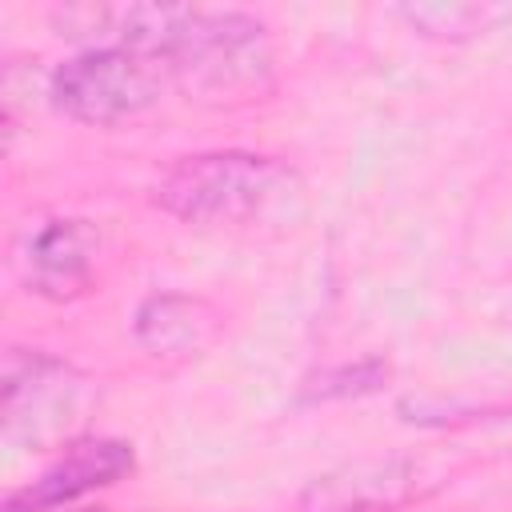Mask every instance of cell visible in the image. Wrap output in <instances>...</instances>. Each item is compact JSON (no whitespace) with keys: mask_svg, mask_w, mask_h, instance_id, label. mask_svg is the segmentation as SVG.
I'll use <instances>...</instances> for the list:
<instances>
[{"mask_svg":"<svg viewBox=\"0 0 512 512\" xmlns=\"http://www.w3.org/2000/svg\"><path fill=\"white\" fill-rule=\"evenodd\" d=\"M152 200L192 228H292L304 212V180L276 156L200 152L176 160L156 180Z\"/></svg>","mask_w":512,"mask_h":512,"instance_id":"obj_1","label":"cell"},{"mask_svg":"<svg viewBox=\"0 0 512 512\" xmlns=\"http://www.w3.org/2000/svg\"><path fill=\"white\" fill-rule=\"evenodd\" d=\"M160 60L184 92L208 104H240L272 88L268 32L248 12L180 8Z\"/></svg>","mask_w":512,"mask_h":512,"instance_id":"obj_2","label":"cell"},{"mask_svg":"<svg viewBox=\"0 0 512 512\" xmlns=\"http://www.w3.org/2000/svg\"><path fill=\"white\" fill-rule=\"evenodd\" d=\"M168 68L156 56L132 48H84L56 64L48 76V100L76 124L112 128L136 120L160 100Z\"/></svg>","mask_w":512,"mask_h":512,"instance_id":"obj_3","label":"cell"},{"mask_svg":"<svg viewBox=\"0 0 512 512\" xmlns=\"http://www.w3.org/2000/svg\"><path fill=\"white\" fill-rule=\"evenodd\" d=\"M88 408V376H80L68 360H56L36 348H12L4 356V432L16 436L28 424L36 448L72 444L76 424Z\"/></svg>","mask_w":512,"mask_h":512,"instance_id":"obj_4","label":"cell"},{"mask_svg":"<svg viewBox=\"0 0 512 512\" xmlns=\"http://www.w3.org/2000/svg\"><path fill=\"white\" fill-rule=\"evenodd\" d=\"M136 468V452L128 440H72L64 444L60 460L48 464L32 484L16 488L4 496V512H56L68 508L72 500L108 488L116 480H124Z\"/></svg>","mask_w":512,"mask_h":512,"instance_id":"obj_5","label":"cell"},{"mask_svg":"<svg viewBox=\"0 0 512 512\" xmlns=\"http://www.w3.org/2000/svg\"><path fill=\"white\" fill-rule=\"evenodd\" d=\"M420 488V468L408 456H356L304 484L300 512H392Z\"/></svg>","mask_w":512,"mask_h":512,"instance_id":"obj_6","label":"cell"},{"mask_svg":"<svg viewBox=\"0 0 512 512\" xmlns=\"http://www.w3.org/2000/svg\"><path fill=\"white\" fill-rule=\"evenodd\" d=\"M100 236L88 220L56 216L44 220L24 248V272L36 296L44 300H76L92 288Z\"/></svg>","mask_w":512,"mask_h":512,"instance_id":"obj_7","label":"cell"},{"mask_svg":"<svg viewBox=\"0 0 512 512\" xmlns=\"http://www.w3.org/2000/svg\"><path fill=\"white\" fill-rule=\"evenodd\" d=\"M136 344L156 360H196L220 336V312L192 292H152L132 316Z\"/></svg>","mask_w":512,"mask_h":512,"instance_id":"obj_8","label":"cell"},{"mask_svg":"<svg viewBox=\"0 0 512 512\" xmlns=\"http://www.w3.org/2000/svg\"><path fill=\"white\" fill-rule=\"evenodd\" d=\"M396 12L412 32L428 40H452V44L484 36L496 24L512 20V8L492 0H420V4H400Z\"/></svg>","mask_w":512,"mask_h":512,"instance_id":"obj_9","label":"cell"},{"mask_svg":"<svg viewBox=\"0 0 512 512\" xmlns=\"http://www.w3.org/2000/svg\"><path fill=\"white\" fill-rule=\"evenodd\" d=\"M388 380V364L384 360H360L352 368H332L320 372L316 380L304 384V400H336V396H364L376 392Z\"/></svg>","mask_w":512,"mask_h":512,"instance_id":"obj_10","label":"cell"},{"mask_svg":"<svg viewBox=\"0 0 512 512\" xmlns=\"http://www.w3.org/2000/svg\"><path fill=\"white\" fill-rule=\"evenodd\" d=\"M60 512V508H56ZM64 512H112V508H64Z\"/></svg>","mask_w":512,"mask_h":512,"instance_id":"obj_11","label":"cell"}]
</instances>
